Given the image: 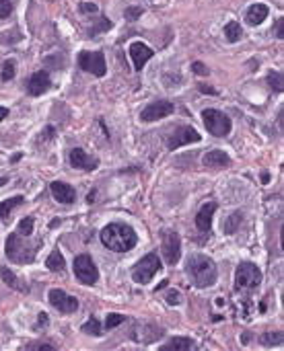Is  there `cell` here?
<instances>
[{
  "mask_svg": "<svg viewBox=\"0 0 284 351\" xmlns=\"http://www.w3.org/2000/svg\"><path fill=\"white\" fill-rule=\"evenodd\" d=\"M101 242L109 248V250H115V253H126L136 246L138 242V236L134 232L132 226L128 224H119V222H113V224L105 226L101 230Z\"/></svg>",
  "mask_w": 284,
  "mask_h": 351,
  "instance_id": "cell-1",
  "label": "cell"
},
{
  "mask_svg": "<svg viewBox=\"0 0 284 351\" xmlns=\"http://www.w3.org/2000/svg\"><path fill=\"white\" fill-rule=\"evenodd\" d=\"M185 273L196 288H210L216 283L218 277L214 261L210 257H204V255H192L185 263Z\"/></svg>",
  "mask_w": 284,
  "mask_h": 351,
  "instance_id": "cell-2",
  "label": "cell"
},
{
  "mask_svg": "<svg viewBox=\"0 0 284 351\" xmlns=\"http://www.w3.org/2000/svg\"><path fill=\"white\" fill-rule=\"evenodd\" d=\"M7 257H9L13 263H19V265L31 263V261H33V257H35V248L29 246V244L21 238V234L17 232V234H11V236L7 238Z\"/></svg>",
  "mask_w": 284,
  "mask_h": 351,
  "instance_id": "cell-3",
  "label": "cell"
},
{
  "mask_svg": "<svg viewBox=\"0 0 284 351\" xmlns=\"http://www.w3.org/2000/svg\"><path fill=\"white\" fill-rule=\"evenodd\" d=\"M262 283V271L256 263L251 261H243L239 263L237 267V273H235V285L237 290H254L256 285Z\"/></svg>",
  "mask_w": 284,
  "mask_h": 351,
  "instance_id": "cell-4",
  "label": "cell"
},
{
  "mask_svg": "<svg viewBox=\"0 0 284 351\" xmlns=\"http://www.w3.org/2000/svg\"><path fill=\"white\" fill-rule=\"evenodd\" d=\"M202 119H204L206 130H208L212 136L225 138V136L231 132V119H229V117H227L223 111H216V109H206V111H202Z\"/></svg>",
  "mask_w": 284,
  "mask_h": 351,
  "instance_id": "cell-5",
  "label": "cell"
},
{
  "mask_svg": "<svg viewBox=\"0 0 284 351\" xmlns=\"http://www.w3.org/2000/svg\"><path fill=\"white\" fill-rule=\"evenodd\" d=\"M161 269V261H159V255L156 253H148L142 261L136 263V267L132 269V279L136 283H148L154 273Z\"/></svg>",
  "mask_w": 284,
  "mask_h": 351,
  "instance_id": "cell-6",
  "label": "cell"
},
{
  "mask_svg": "<svg viewBox=\"0 0 284 351\" xmlns=\"http://www.w3.org/2000/svg\"><path fill=\"white\" fill-rule=\"evenodd\" d=\"M74 275L85 285H95L99 279V271H97V267H95V263H93V259L89 257V255H78V257L74 259Z\"/></svg>",
  "mask_w": 284,
  "mask_h": 351,
  "instance_id": "cell-7",
  "label": "cell"
},
{
  "mask_svg": "<svg viewBox=\"0 0 284 351\" xmlns=\"http://www.w3.org/2000/svg\"><path fill=\"white\" fill-rule=\"evenodd\" d=\"M78 66L85 72H91L95 76H105L107 66H105V56L101 52H80L78 54Z\"/></svg>",
  "mask_w": 284,
  "mask_h": 351,
  "instance_id": "cell-8",
  "label": "cell"
},
{
  "mask_svg": "<svg viewBox=\"0 0 284 351\" xmlns=\"http://www.w3.org/2000/svg\"><path fill=\"white\" fill-rule=\"evenodd\" d=\"M175 111V105L169 103V101H154L150 105H146L140 113V119L146 121V123H152V121H159L167 115H171Z\"/></svg>",
  "mask_w": 284,
  "mask_h": 351,
  "instance_id": "cell-9",
  "label": "cell"
},
{
  "mask_svg": "<svg viewBox=\"0 0 284 351\" xmlns=\"http://www.w3.org/2000/svg\"><path fill=\"white\" fill-rule=\"evenodd\" d=\"M163 257L169 265H175L181 257V240L179 234L173 230H165L163 234Z\"/></svg>",
  "mask_w": 284,
  "mask_h": 351,
  "instance_id": "cell-10",
  "label": "cell"
},
{
  "mask_svg": "<svg viewBox=\"0 0 284 351\" xmlns=\"http://www.w3.org/2000/svg\"><path fill=\"white\" fill-rule=\"evenodd\" d=\"M200 140H202V136L194 130V127L183 125V127H177V130L167 138V148H169V150H175V148H179V146L194 144V142H200Z\"/></svg>",
  "mask_w": 284,
  "mask_h": 351,
  "instance_id": "cell-11",
  "label": "cell"
},
{
  "mask_svg": "<svg viewBox=\"0 0 284 351\" xmlns=\"http://www.w3.org/2000/svg\"><path fill=\"white\" fill-rule=\"evenodd\" d=\"M50 304L58 312H64V314L76 312V308H78V300L72 298V296H68L66 292H62V290H52L50 292Z\"/></svg>",
  "mask_w": 284,
  "mask_h": 351,
  "instance_id": "cell-12",
  "label": "cell"
},
{
  "mask_svg": "<svg viewBox=\"0 0 284 351\" xmlns=\"http://www.w3.org/2000/svg\"><path fill=\"white\" fill-rule=\"evenodd\" d=\"M68 161H70V165H72L74 169H83V171H95V169L99 167V161H97V158L91 156V154H87V152L80 150V148L70 150Z\"/></svg>",
  "mask_w": 284,
  "mask_h": 351,
  "instance_id": "cell-13",
  "label": "cell"
},
{
  "mask_svg": "<svg viewBox=\"0 0 284 351\" xmlns=\"http://www.w3.org/2000/svg\"><path fill=\"white\" fill-rule=\"evenodd\" d=\"M50 86H52L50 74H48L46 70H39V72H35L33 76L29 78V82H27V92L31 94V97H39V94H44Z\"/></svg>",
  "mask_w": 284,
  "mask_h": 351,
  "instance_id": "cell-14",
  "label": "cell"
},
{
  "mask_svg": "<svg viewBox=\"0 0 284 351\" xmlns=\"http://www.w3.org/2000/svg\"><path fill=\"white\" fill-rule=\"evenodd\" d=\"M50 189H52L54 199L60 202V204H64V206H70V204H74V199H76V191H74V187H70L68 183L54 181V183L50 185Z\"/></svg>",
  "mask_w": 284,
  "mask_h": 351,
  "instance_id": "cell-15",
  "label": "cell"
},
{
  "mask_svg": "<svg viewBox=\"0 0 284 351\" xmlns=\"http://www.w3.org/2000/svg\"><path fill=\"white\" fill-rule=\"evenodd\" d=\"M130 58H132V62H134V68H136V70H142L144 64L152 58V49H150L148 45L140 43V41H134V43L130 45Z\"/></svg>",
  "mask_w": 284,
  "mask_h": 351,
  "instance_id": "cell-16",
  "label": "cell"
},
{
  "mask_svg": "<svg viewBox=\"0 0 284 351\" xmlns=\"http://www.w3.org/2000/svg\"><path fill=\"white\" fill-rule=\"evenodd\" d=\"M202 163L208 167V169H225L231 165V158L227 152L223 150H212V152H206L204 158H202Z\"/></svg>",
  "mask_w": 284,
  "mask_h": 351,
  "instance_id": "cell-17",
  "label": "cell"
},
{
  "mask_svg": "<svg viewBox=\"0 0 284 351\" xmlns=\"http://www.w3.org/2000/svg\"><path fill=\"white\" fill-rule=\"evenodd\" d=\"M214 212H216V204H212V202L204 204V206H202V210L198 212V216H196V226H198L202 232H210V228H212V216H214Z\"/></svg>",
  "mask_w": 284,
  "mask_h": 351,
  "instance_id": "cell-18",
  "label": "cell"
},
{
  "mask_svg": "<svg viewBox=\"0 0 284 351\" xmlns=\"http://www.w3.org/2000/svg\"><path fill=\"white\" fill-rule=\"evenodd\" d=\"M268 7L266 5H254V7H249V11H247V23L249 25H260V23H264L266 21V17H268Z\"/></svg>",
  "mask_w": 284,
  "mask_h": 351,
  "instance_id": "cell-19",
  "label": "cell"
},
{
  "mask_svg": "<svg viewBox=\"0 0 284 351\" xmlns=\"http://www.w3.org/2000/svg\"><path fill=\"white\" fill-rule=\"evenodd\" d=\"M0 275H3V279H5V283L7 285H11L13 290H19V292H27V288H25V283L11 271V269H7V267H0Z\"/></svg>",
  "mask_w": 284,
  "mask_h": 351,
  "instance_id": "cell-20",
  "label": "cell"
},
{
  "mask_svg": "<svg viewBox=\"0 0 284 351\" xmlns=\"http://www.w3.org/2000/svg\"><path fill=\"white\" fill-rule=\"evenodd\" d=\"M241 220H243V214L241 212H233L225 222H223V232L225 234H235L241 226Z\"/></svg>",
  "mask_w": 284,
  "mask_h": 351,
  "instance_id": "cell-21",
  "label": "cell"
},
{
  "mask_svg": "<svg viewBox=\"0 0 284 351\" xmlns=\"http://www.w3.org/2000/svg\"><path fill=\"white\" fill-rule=\"evenodd\" d=\"M46 267H48L50 271H64L66 261H64V257H62L60 250H54V253L50 255L48 261H46Z\"/></svg>",
  "mask_w": 284,
  "mask_h": 351,
  "instance_id": "cell-22",
  "label": "cell"
},
{
  "mask_svg": "<svg viewBox=\"0 0 284 351\" xmlns=\"http://www.w3.org/2000/svg\"><path fill=\"white\" fill-rule=\"evenodd\" d=\"M23 204V195H15L11 199H5V202H0V220H5L17 206Z\"/></svg>",
  "mask_w": 284,
  "mask_h": 351,
  "instance_id": "cell-23",
  "label": "cell"
},
{
  "mask_svg": "<svg viewBox=\"0 0 284 351\" xmlns=\"http://www.w3.org/2000/svg\"><path fill=\"white\" fill-rule=\"evenodd\" d=\"M194 347H196V343L192 339H187V337H173L165 345V349H194Z\"/></svg>",
  "mask_w": 284,
  "mask_h": 351,
  "instance_id": "cell-24",
  "label": "cell"
},
{
  "mask_svg": "<svg viewBox=\"0 0 284 351\" xmlns=\"http://www.w3.org/2000/svg\"><path fill=\"white\" fill-rule=\"evenodd\" d=\"M268 84H270V88H272L274 92H282V90H284V78H282V72L272 70V72L268 74Z\"/></svg>",
  "mask_w": 284,
  "mask_h": 351,
  "instance_id": "cell-25",
  "label": "cell"
},
{
  "mask_svg": "<svg viewBox=\"0 0 284 351\" xmlns=\"http://www.w3.org/2000/svg\"><path fill=\"white\" fill-rule=\"evenodd\" d=\"M241 35H243V31H241V25H239V23H235V21L227 23V27H225V37H227L229 41H237V39H241Z\"/></svg>",
  "mask_w": 284,
  "mask_h": 351,
  "instance_id": "cell-26",
  "label": "cell"
},
{
  "mask_svg": "<svg viewBox=\"0 0 284 351\" xmlns=\"http://www.w3.org/2000/svg\"><path fill=\"white\" fill-rule=\"evenodd\" d=\"M83 333L93 335V337H99L101 335V325H99L97 318H89V321L83 325Z\"/></svg>",
  "mask_w": 284,
  "mask_h": 351,
  "instance_id": "cell-27",
  "label": "cell"
},
{
  "mask_svg": "<svg viewBox=\"0 0 284 351\" xmlns=\"http://www.w3.org/2000/svg\"><path fill=\"white\" fill-rule=\"evenodd\" d=\"M0 76H3V80H13V78H15V62H13V60H7V62L3 64Z\"/></svg>",
  "mask_w": 284,
  "mask_h": 351,
  "instance_id": "cell-28",
  "label": "cell"
},
{
  "mask_svg": "<svg viewBox=\"0 0 284 351\" xmlns=\"http://www.w3.org/2000/svg\"><path fill=\"white\" fill-rule=\"evenodd\" d=\"M126 323V316L124 314H117V312H109L107 314V321H105V327L107 329H115L117 325Z\"/></svg>",
  "mask_w": 284,
  "mask_h": 351,
  "instance_id": "cell-29",
  "label": "cell"
},
{
  "mask_svg": "<svg viewBox=\"0 0 284 351\" xmlns=\"http://www.w3.org/2000/svg\"><path fill=\"white\" fill-rule=\"evenodd\" d=\"M17 232L23 234V236H29L31 232H33V218H23L19 222V230Z\"/></svg>",
  "mask_w": 284,
  "mask_h": 351,
  "instance_id": "cell-30",
  "label": "cell"
},
{
  "mask_svg": "<svg viewBox=\"0 0 284 351\" xmlns=\"http://www.w3.org/2000/svg\"><path fill=\"white\" fill-rule=\"evenodd\" d=\"M264 345H282V333H266L262 335Z\"/></svg>",
  "mask_w": 284,
  "mask_h": 351,
  "instance_id": "cell-31",
  "label": "cell"
},
{
  "mask_svg": "<svg viewBox=\"0 0 284 351\" xmlns=\"http://www.w3.org/2000/svg\"><path fill=\"white\" fill-rule=\"evenodd\" d=\"M13 13V5H11V0H0V19H7L11 17Z\"/></svg>",
  "mask_w": 284,
  "mask_h": 351,
  "instance_id": "cell-32",
  "label": "cell"
},
{
  "mask_svg": "<svg viewBox=\"0 0 284 351\" xmlns=\"http://www.w3.org/2000/svg\"><path fill=\"white\" fill-rule=\"evenodd\" d=\"M140 15H142V7H130L128 11H126V19L128 21H136Z\"/></svg>",
  "mask_w": 284,
  "mask_h": 351,
  "instance_id": "cell-33",
  "label": "cell"
},
{
  "mask_svg": "<svg viewBox=\"0 0 284 351\" xmlns=\"http://www.w3.org/2000/svg\"><path fill=\"white\" fill-rule=\"evenodd\" d=\"M167 302H169L171 306H179V304H181V294L175 292V290L169 292V294H167Z\"/></svg>",
  "mask_w": 284,
  "mask_h": 351,
  "instance_id": "cell-34",
  "label": "cell"
},
{
  "mask_svg": "<svg viewBox=\"0 0 284 351\" xmlns=\"http://www.w3.org/2000/svg\"><path fill=\"white\" fill-rule=\"evenodd\" d=\"M192 70H194L198 76H206V74H208V68L204 66L202 62H194V64H192Z\"/></svg>",
  "mask_w": 284,
  "mask_h": 351,
  "instance_id": "cell-35",
  "label": "cell"
},
{
  "mask_svg": "<svg viewBox=\"0 0 284 351\" xmlns=\"http://www.w3.org/2000/svg\"><path fill=\"white\" fill-rule=\"evenodd\" d=\"M80 11H83V13H97V5H93V3H83V5H80Z\"/></svg>",
  "mask_w": 284,
  "mask_h": 351,
  "instance_id": "cell-36",
  "label": "cell"
},
{
  "mask_svg": "<svg viewBox=\"0 0 284 351\" xmlns=\"http://www.w3.org/2000/svg\"><path fill=\"white\" fill-rule=\"evenodd\" d=\"M276 35H278V39L284 37V21H282V19L276 23Z\"/></svg>",
  "mask_w": 284,
  "mask_h": 351,
  "instance_id": "cell-37",
  "label": "cell"
},
{
  "mask_svg": "<svg viewBox=\"0 0 284 351\" xmlns=\"http://www.w3.org/2000/svg\"><path fill=\"white\" fill-rule=\"evenodd\" d=\"M198 88H200V90H202V92H208V94H216V90H214V88H212V86H206V84H200V86H198Z\"/></svg>",
  "mask_w": 284,
  "mask_h": 351,
  "instance_id": "cell-38",
  "label": "cell"
},
{
  "mask_svg": "<svg viewBox=\"0 0 284 351\" xmlns=\"http://www.w3.org/2000/svg\"><path fill=\"white\" fill-rule=\"evenodd\" d=\"M37 318H39V325H48V314L46 312H42Z\"/></svg>",
  "mask_w": 284,
  "mask_h": 351,
  "instance_id": "cell-39",
  "label": "cell"
},
{
  "mask_svg": "<svg viewBox=\"0 0 284 351\" xmlns=\"http://www.w3.org/2000/svg\"><path fill=\"white\" fill-rule=\"evenodd\" d=\"M7 115H9V109L7 107H0V121H3Z\"/></svg>",
  "mask_w": 284,
  "mask_h": 351,
  "instance_id": "cell-40",
  "label": "cell"
},
{
  "mask_svg": "<svg viewBox=\"0 0 284 351\" xmlns=\"http://www.w3.org/2000/svg\"><path fill=\"white\" fill-rule=\"evenodd\" d=\"M262 181H264V183H268V181H270V175H268V173H264V175H262Z\"/></svg>",
  "mask_w": 284,
  "mask_h": 351,
  "instance_id": "cell-41",
  "label": "cell"
},
{
  "mask_svg": "<svg viewBox=\"0 0 284 351\" xmlns=\"http://www.w3.org/2000/svg\"><path fill=\"white\" fill-rule=\"evenodd\" d=\"M7 185V179L5 177H0V187H5Z\"/></svg>",
  "mask_w": 284,
  "mask_h": 351,
  "instance_id": "cell-42",
  "label": "cell"
}]
</instances>
